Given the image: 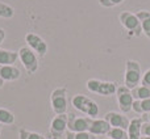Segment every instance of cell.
<instances>
[{
  "instance_id": "cell-2",
  "label": "cell",
  "mask_w": 150,
  "mask_h": 139,
  "mask_svg": "<svg viewBox=\"0 0 150 139\" xmlns=\"http://www.w3.org/2000/svg\"><path fill=\"white\" fill-rule=\"evenodd\" d=\"M142 80V71L141 66L137 60L128 59L125 62V75H124V85L129 89H133L141 84Z\"/></svg>"
},
{
  "instance_id": "cell-22",
  "label": "cell",
  "mask_w": 150,
  "mask_h": 139,
  "mask_svg": "<svg viewBox=\"0 0 150 139\" xmlns=\"http://www.w3.org/2000/svg\"><path fill=\"white\" fill-rule=\"evenodd\" d=\"M15 16V9L9 4L0 1V17L1 18H12Z\"/></svg>"
},
{
  "instance_id": "cell-14",
  "label": "cell",
  "mask_w": 150,
  "mask_h": 139,
  "mask_svg": "<svg viewBox=\"0 0 150 139\" xmlns=\"http://www.w3.org/2000/svg\"><path fill=\"white\" fill-rule=\"evenodd\" d=\"M142 118H133L129 124V127H128V138L129 139H141L142 137V133H141V129H142Z\"/></svg>"
},
{
  "instance_id": "cell-20",
  "label": "cell",
  "mask_w": 150,
  "mask_h": 139,
  "mask_svg": "<svg viewBox=\"0 0 150 139\" xmlns=\"http://www.w3.org/2000/svg\"><path fill=\"white\" fill-rule=\"evenodd\" d=\"M109 139H129L128 138V131L122 129H117V127H112L109 133L107 134Z\"/></svg>"
},
{
  "instance_id": "cell-23",
  "label": "cell",
  "mask_w": 150,
  "mask_h": 139,
  "mask_svg": "<svg viewBox=\"0 0 150 139\" xmlns=\"http://www.w3.org/2000/svg\"><path fill=\"white\" fill-rule=\"evenodd\" d=\"M66 139H96L95 135H92L88 131H83V133H71L67 131L66 133Z\"/></svg>"
},
{
  "instance_id": "cell-4",
  "label": "cell",
  "mask_w": 150,
  "mask_h": 139,
  "mask_svg": "<svg viewBox=\"0 0 150 139\" xmlns=\"http://www.w3.org/2000/svg\"><path fill=\"white\" fill-rule=\"evenodd\" d=\"M50 104H52V109L55 114H66L69 108V101H67V88L59 87L55 88L50 95Z\"/></svg>"
},
{
  "instance_id": "cell-10",
  "label": "cell",
  "mask_w": 150,
  "mask_h": 139,
  "mask_svg": "<svg viewBox=\"0 0 150 139\" xmlns=\"http://www.w3.org/2000/svg\"><path fill=\"white\" fill-rule=\"evenodd\" d=\"M67 114H55V117L52 119L50 124V134L53 135L54 139H58L62 137L67 130Z\"/></svg>"
},
{
  "instance_id": "cell-5",
  "label": "cell",
  "mask_w": 150,
  "mask_h": 139,
  "mask_svg": "<svg viewBox=\"0 0 150 139\" xmlns=\"http://www.w3.org/2000/svg\"><path fill=\"white\" fill-rule=\"evenodd\" d=\"M119 21L128 32L130 36L133 37H141L142 34V28H141V22L138 20V17L136 16V13L132 12H121L119 15Z\"/></svg>"
},
{
  "instance_id": "cell-30",
  "label": "cell",
  "mask_w": 150,
  "mask_h": 139,
  "mask_svg": "<svg viewBox=\"0 0 150 139\" xmlns=\"http://www.w3.org/2000/svg\"><path fill=\"white\" fill-rule=\"evenodd\" d=\"M141 139H150V137H144V135H142V137H141Z\"/></svg>"
},
{
  "instance_id": "cell-31",
  "label": "cell",
  "mask_w": 150,
  "mask_h": 139,
  "mask_svg": "<svg viewBox=\"0 0 150 139\" xmlns=\"http://www.w3.org/2000/svg\"><path fill=\"white\" fill-rule=\"evenodd\" d=\"M0 133H1V124H0Z\"/></svg>"
},
{
  "instance_id": "cell-7",
  "label": "cell",
  "mask_w": 150,
  "mask_h": 139,
  "mask_svg": "<svg viewBox=\"0 0 150 139\" xmlns=\"http://www.w3.org/2000/svg\"><path fill=\"white\" fill-rule=\"evenodd\" d=\"M69 119H67V130L71 133H83V131H88L91 126L92 118L90 117H80L76 116L74 113L67 114Z\"/></svg>"
},
{
  "instance_id": "cell-28",
  "label": "cell",
  "mask_w": 150,
  "mask_h": 139,
  "mask_svg": "<svg viewBox=\"0 0 150 139\" xmlns=\"http://www.w3.org/2000/svg\"><path fill=\"white\" fill-rule=\"evenodd\" d=\"M142 121L144 122H148V124H150V113H146L142 116Z\"/></svg>"
},
{
  "instance_id": "cell-18",
  "label": "cell",
  "mask_w": 150,
  "mask_h": 139,
  "mask_svg": "<svg viewBox=\"0 0 150 139\" xmlns=\"http://www.w3.org/2000/svg\"><path fill=\"white\" fill-rule=\"evenodd\" d=\"M132 96L134 100H145V98H150V87L148 85H137L136 88L132 89Z\"/></svg>"
},
{
  "instance_id": "cell-19",
  "label": "cell",
  "mask_w": 150,
  "mask_h": 139,
  "mask_svg": "<svg viewBox=\"0 0 150 139\" xmlns=\"http://www.w3.org/2000/svg\"><path fill=\"white\" fill-rule=\"evenodd\" d=\"M0 124L1 125H13L15 124V116L8 109L0 108Z\"/></svg>"
},
{
  "instance_id": "cell-6",
  "label": "cell",
  "mask_w": 150,
  "mask_h": 139,
  "mask_svg": "<svg viewBox=\"0 0 150 139\" xmlns=\"http://www.w3.org/2000/svg\"><path fill=\"white\" fill-rule=\"evenodd\" d=\"M87 89L92 93H98L100 96H112L116 95L117 85L115 81H103L99 79H90L87 80Z\"/></svg>"
},
{
  "instance_id": "cell-16",
  "label": "cell",
  "mask_w": 150,
  "mask_h": 139,
  "mask_svg": "<svg viewBox=\"0 0 150 139\" xmlns=\"http://www.w3.org/2000/svg\"><path fill=\"white\" fill-rule=\"evenodd\" d=\"M18 59V53L12 50L0 49V65L4 66H15Z\"/></svg>"
},
{
  "instance_id": "cell-8",
  "label": "cell",
  "mask_w": 150,
  "mask_h": 139,
  "mask_svg": "<svg viewBox=\"0 0 150 139\" xmlns=\"http://www.w3.org/2000/svg\"><path fill=\"white\" fill-rule=\"evenodd\" d=\"M116 96H117V102H119L120 110H121L124 114L132 112L133 101H134V98H133V96H132V89L127 88L125 85L117 87Z\"/></svg>"
},
{
  "instance_id": "cell-11",
  "label": "cell",
  "mask_w": 150,
  "mask_h": 139,
  "mask_svg": "<svg viewBox=\"0 0 150 139\" xmlns=\"http://www.w3.org/2000/svg\"><path fill=\"white\" fill-rule=\"evenodd\" d=\"M104 119L111 125V127H117V129L128 130L130 121L128 119L127 116H124L122 113H117V112H108L104 116Z\"/></svg>"
},
{
  "instance_id": "cell-12",
  "label": "cell",
  "mask_w": 150,
  "mask_h": 139,
  "mask_svg": "<svg viewBox=\"0 0 150 139\" xmlns=\"http://www.w3.org/2000/svg\"><path fill=\"white\" fill-rule=\"evenodd\" d=\"M111 129H112L111 125H109L105 119L95 118V119H92V122H91V126H90L88 133H91L92 135H107Z\"/></svg>"
},
{
  "instance_id": "cell-3",
  "label": "cell",
  "mask_w": 150,
  "mask_h": 139,
  "mask_svg": "<svg viewBox=\"0 0 150 139\" xmlns=\"http://www.w3.org/2000/svg\"><path fill=\"white\" fill-rule=\"evenodd\" d=\"M18 59L23 63L24 68L26 70L29 75H33L38 71L40 63H38V55L33 51L29 46H23L18 49Z\"/></svg>"
},
{
  "instance_id": "cell-13",
  "label": "cell",
  "mask_w": 150,
  "mask_h": 139,
  "mask_svg": "<svg viewBox=\"0 0 150 139\" xmlns=\"http://www.w3.org/2000/svg\"><path fill=\"white\" fill-rule=\"evenodd\" d=\"M20 70L15 66H4L0 65V79L4 81H15L20 77Z\"/></svg>"
},
{
  "instance_id": "cell-21",
  "label": "cell",
  "mask_w": 150,
  "mask_h": 139,
  "mask_svg": "<svg viewBox=\"0 0 150 139\" xmlns=\"http://www.w3.org/2000/svg\"><path fill=\"white\" fill-rule=\"evenodd\" d=\"M18 139H46L42 134L34 131H29L26 129H20L18 131Z\"/></svg>"
},
{
  "instance_id": "cell-15",
  "label": "cell",
  "mask_w": 150,
  "mask_h": 139,
  "mask_svg": "<svg viewBox=\"0 0 150 139\" xmlns=\"http://www.w3.org/2000/svg\"><path fill=\"white\" fill-rule=\"evenodd\" d=\"M141 22V28H142V33L145 34L148 38H150V11L148 9H141L136 13Z\"/></svg>"
},
{
  "instance_id": "cell-26",
  "label": "cell",
  "mask_w": 150,
  "mask_h": 139,
  "mask_svg": "<svg viewBox=\"0 0 150 139\" xmlns=\"http://www.w3.org/2000/svg\"><path fill=\"white\" fill-rule=\"evenodd\" d=\"M141 133H142L144 137H150V124H148V122H144V124H142V129H141Z\"/></svg>"
},
{
  "instance_id": "cell-29",
  "label": "cell",
  "mask_w": 150,
  "mask_h": 139,
  "mask_svg": "<svg viewBox=\"0 0 150 139\" xmlns=\"http://www.w3.org/2000/svg\"><path fill=\"white\" fill-rule=\"evenodd\" d=\"M3 85H4V80L0 79V88H3Z\"/></svg>"
},
{
  "instance_id": "cell-25",
  "label": "cell",
  "mask_w": 150,
  "mask_h": 139,
  "mask_svg": "<svg viewBox=\"0 0 150 139\" xmlns=\"http://www.w3.org/2000/svg\"><path fill=\"white\" fill-rule=\"evenodd\" d=\"M141 84L150 87V68H149V70H146L145 74L142 75V80H141Z\"/></svg>"
},
{
  "instance_id": "cell-24",
  "label": "cell",
  "mask_w": 150,
  "mask_h": 139,
  "mask_svg": "<svg viewBox=\"0 0 150 139\" xmlns=\"http://www.w3.org/2000/svg\"><path fill=\"white\" fill-rule=\"evenodd\" d=\"M124 1L125 0H99V4L104 8H115Z\"/></svg>"
},
{
  "instance_id": "cell-9",
  "label": "cell",
  "mask_w": 150,
  "mask_h": 139,
  "mask_svg": "<svg viewBox=\"0 0 150 139\" xmlns=\"http://www.w3.org/2000/svg\"><path fill=\"white\" fill-rule=\"evenodd\" d=\"M25 42H26V46H29L37 55L38 58H44L45 55L47 54V44L45 42V39L42 37H40L38 34L36 33H28L25 36Z\"/></svg>"
},
{
  "instance_id": "cell-17",
  "label": "cell",
  "mask_w": 150,
  "mask_h": 139,
  "mask_svg": "<svg viewBox=\"0 0 150 139\" xmlns=\"http://www.w3.org/2000/svg\"><path fill=\"white\" fill-rule=\"evenodd\" d=\"M132 110L137 114H146L150 113V98H145V100H134L133 101Z\"/></svg>"
},
{
  "instance_id": "cell-32",
  "label": "cell",
  "mask_w": 150,
  "mask_h": 139,
  "mask_svg": "<svg viewBox=\"0 0 150 139\" xmlns=\"http://www.w3.org/2000/svg\"><path fill=\"white\" fill-rule=\"evenodd\" d=\"M107 139H109V138H107Z\"/></svg>"
},
{
  "instance_id": "cell-1",
  "label": "cell",
  "mask_w": 150,
  "mask_h": 139,
  "mask_svg": "<svg viewBox=\"0 0 150 139\" xmlns=\"http://www.w3.org/2000/svg\"><path fill=\"white\" fill-rule=\"evenodd\" d=\"M71 105L74 106L76 110H79L80 113L87 114L90 118H96L99 116V105L96 104V101L91 100L90 97L84 95H78L73 96L71 98Z\"/></svg>"
},
{
  "instance_id": "cell-27",
  "label": "cell",
  "mask_w": 150,
  "mask_h": 139,
  "mask_svg": "<svg viewBox=\"0 0 150 139\" xmlns=\"http://www.w3.org/2000/svg\"><path fill=\"white\" fill-rule=\"evenodd\" d=\"M4 39H5V30L0 28V45L3 44V41H4Z\"/></svg>"
}]
</instances>
